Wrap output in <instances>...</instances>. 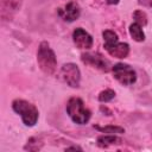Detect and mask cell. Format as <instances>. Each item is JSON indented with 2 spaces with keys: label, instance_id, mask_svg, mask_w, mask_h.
<instances>
[{
  "label": "cell",
  "instance_id": "cell-1",
  "mask_svg": "<svg viewBox=\"0 0 152 152\" xmlns=\"http://www.w3.org/2000/svg\"><path fill=\"white\" fill-rule=\"evenodd\" d=\"M37 63L40 70L46 75L55 74L57 69V58L48 42H42L37 51Z\"/></svg>",
  "mask_w": 152,
  "mask_h": 152
},
{
  "label": "cell",
  "instance_id": "cell-2",
  "mask_svg": "<svg viewBox=\"0 0 152 152\" xmlns=\"http://www.w3.org/2000/svg\"><path fill=\"white\" fill-rule=\"evenodd\" d=\"M12 108L17 114L21 116V120L25 126L32 127L37 124L39 118V112L33 103L23 99H15L12 102Z\"/></svg>",
  "mask_w": 152,
  "mask_h": 152
},
{
  "label": "cell",
  "instance_id": "cell-3",
  "mask_svg": "<svg viewBox=\"0 0 152 152\" xmlns=\"http://www.w3.org/2000/svg\"><path fill=\"white\" fill-rule=\"evenodd\" d=\"M66 113L69 118L77 125H86L91 116L90 110L84 106L80 97H70L66 102Z\"/></svg>",
  "mask_w": 152,
  "mask_h": 152
},
{
  "label": "cell",
  "instance_id": "cell-4",
  "mask_svg": "<svg viewBox=\"0 0 152 152\" xmlns=\"http://www.w3.org/2000/svg\"><path fill=\"white\" fill-rule=\"evenodd\" d=\"M112 72L114 78L122 86H132L137 81L135 70L126 63H116L112 66Z\"/></svg>",
  "mask_w": 152,
  "mask_h": 152
},
{
  "label": "cell",
  "instance_id": "cell-5",
  "mask_svg": "<svg viewBox=\"0 0 152 152\" xmlns=\"http://www.w3.org/2000/svg\"><path fill=\"white\" fill-rule=\"evenodd\" d=\"M59 78L71 88H78L81 82V71L75 63H65L59 70Z\"/></svg>",
  "mask_w": 152,
  "mask_h": 152
},
{
  "label": "cell",
  "instance_id": "cell-6",
  "mask_svg": "<svg viewBox=\"0 0 152 152\" xmlns=\"http://www.w3.org/2000/svg\"><path fill=\"white\" fill-rule=\"evenodd\" d=\"M81 59L84 64L90 65L93 68H96L101 71H109L110 70V63L108 59H106L103 56H101L100 53H91V52H86L82 53Z\"/></svg>",
  "mask_w": 152,
  "mask_h": 152
},
{
  "label": "cell",
  "instance_id": "cell-7",
  "mask_svg": "<svg viewBox=\"0 0 152 152\" xmlns=\"http://www.w3.org/2000/svg\"><path fill=\"white\" fill-rule=\"evenodd\" d=\"M57 14L64 21L71 23V21H75L76 19H78V17L81 14V7L77 2L69 1L63 7H59L57 10Z\"/></svg>",
  "mask_w": 152,
  "mask_h": 152
},
{
  "label": "cell",
  "instance_id": "cell-8",
  "mask_svg": "<svg viewBox=\"0 0 152 152\" xmlns=\"http://www.w3.org/2000/svg\"><path fill=\"white\" fill-rule=\"evenodd\" d=\"M72 40L75 43V45L78 48V49H82V50H88L93 46V37L86 31L83 30L82 27H77L72 32Z\"/></svg>",
  "mask_w": 152,
  "mask_h": 152
},
{
  "label": "cell",
  "instance_id": "cell-9",
  "mask_svg": "<svg viewBox=\"0 0 152 152\" xmlns=\"http://www.w3.org/2000/svg\"><path fill=\"white\" fill-rule=\"evenodd\" d=\"M21 2L23 0H1V11H0L1 20L2 21L11 20L20 8Z\"/></svg>",
  "mask_w": 152,
  "mask_h": 152
},
{
  "label": "cell",
  "instance_id": "cell-10",
  "mask_svg": "<svg viewBox=\"0 0 152 152\" xmlns=\"http://www.w3.org/2000/svg\"><path fill=\"white\" fill-rule=\"evenodd\" d=\"M104 50L115 58H126L129 53V45L124 42H116L110 45H103Z\"/></svg>",
  "mask_w": 152,
  "mask_h": 152
},
{
  "label": "cell",
  "instance_id": "cell-11",
  "mask_svg": "<svg viewBox=\"0 0 152 152\" xmlns=\"http://www.w3.org/2000/svg\"><path fill=\"white\" fill-rule=\"evenodd\" d=\"M122 140L121 138L114 135V134H108V135H101L97 138V146L102 147V148H107L109 146H114V145H119L121 144Z\"/></svg>",
  "mask_w": 152,
  "mask_h": 152
},
{
  "label": "cell",
  "instance_id": "cell-12",
  "mask_svg": "<svg viewBox=\"0 0 152 152\" xmlns=\"http://www.w3.org/2000/svg\"><path fill=\"white\" fill-rule=\"evenodd\" d=\"M129 34L135 42H144L145 40V33L142 31V26L139 25L138 23H133L129 25Z\"/></svg>",
  "mask_w": 152,
  "mask_h": 152
},
{
  "label": "cell",
  "instance_id": "cell-13",
  "mask_svg": "<svg viewBox=\"0 0 152 152\" xmlns=\"http://www.w3.org/2000/svg\"><path fill=\"white\" fill-rule=\"evenodd\" d=\"M43 146V140L40 137H32L27 140L26 145L24 146L25 150H28V151H38L40 150Z\"/></svg>",
  "mask_w": 152,
  "mask_h": 152
},
{
  "label": "cell",
  "instance_id": "cell-14",
  "mask_svg": "<svg viewBox=\"0 0 152 152\" xmlns=\"http://www.w3.org/2000/svg\"><path fill=\"white\" fill-rule=\"evenodd\" d=\"M102 37H103V40H104L103 45H110V44H114V43L119 42L118 34L112 30H104L102 32Z\"/></svg>",
  "mask_w": 152,
  "mask_h": 152
},
{
  "label": "cell",
  "instance_id": "cell-15",
  "mask_svg": "<svg viewBox=\"0 0 152 152\" xmlns=\"http://www.w3.org/2000/svg\"><path fill=\"white\" fill-rule=\"evenodd\" d=\"M95 128L96 129H99L100 132H104V133H114V134H116V133H124L125 132V129L122 128V127H120V126H114V125H109V126H104V127H100V126H95Z\"/></svg>",
  "mask_w": 152,
  "mask_h": 152
},
{
  "label": "cell",
  "instance_id": "cell-16",
  "mask_svg": "<svg viewBox=\"0 0 152 152\" xmlns=\"http://www.w3.org/2000/svg\"><path fill=\"white\" fill-rule=\"evenodd\" d=\"M115 97V91L113 89H104L99 94V101L100 102H109Z\"/></svg>",
  "mask_w": 152,
  "mask_h": 152
},
{
  "label": "cell",
  "instance_id": "cell-17",
  "mask_svg": "<svg viewBox=\"0 0 152 152\" xmlns=\"http://www.w3.org/2000/svg\"><path fill=\"white\" fill-rule=\"evenodd\" d=\"M133 19H134V23H138L141 26H145L147 24V15H146V13L144 11L137 10L133 13Z\"/></svg>",
  "mask_w": 152,
  "mask_h": 152
},
{
  "label": "cell",
  "instance_id": "cell-18",
  "mask_svg": "<svg viewBox=\"0 0 152 152\" xmlns=\"http://www.w3.org/2000/svg\"><path fill=\"white\" fill-rule=\"evenodd\" d=\"M138 2L145 7H152V0H138Z\"/></svg>",
  "mask_w": 152,
  "mask_h": 152
},
{
  "label": "cell",
  "instance_id": "cell-19",
  "mask_svg": "<svg viewBox=\"0 0 152 152\" xmlns=\"http://www.w3.org/2000/svg\"><path fill=\"white\" fill-rule=\"evenodd\" d=\"M119 1H120V0H106V2L109 4V5H118Z\"/></svg>",
  "mask_w": 152,
  "mask_h": 152
}]
</instances>
